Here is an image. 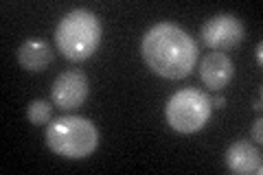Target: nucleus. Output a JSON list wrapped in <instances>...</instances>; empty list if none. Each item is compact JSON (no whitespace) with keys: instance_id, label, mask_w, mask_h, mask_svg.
<instances>
[{"instance_id":"20e7f679","label":"nucleus","mask_w":263,"mask_h":175,"mask_svg":"<svg viewBox=\"0 0 263 175\" xmlns=\"http://www.w3.org/2000/svg\"><path fill=\"white\" fill-rule=\"evenodd\" d=\"M211 96L202 90L184 88L171 94L164 105V119L178 134H195L211 119Z\"/></svg>"},{"instance_id":"423d86ee","label":"nucleus","mask_w":263,"mask_h":175,"mask_svg":"<svg viewBox=\"0 0 263 175\" xmlns=\"http://www.w3.org/2000/svg\"><path fill=\"white\" fill-rule=\"evenodd\" d=\"M51 99L60 110H75L88 99V79L79 70H66L57 74L51 88Z\"/></svg>"},{"instance_id":"f8f14e48","label":"nucleus","mask_w":263,"mask_h":175,"mask_svg":"<svg viewBox=\"0 0 263 175\" xmlns=\"http://www.w3.org/2000/svg\"><path fill=\"white\" fill-rule=\"evenodd\" d=\"M254 57H257V64L261 66L263 64V44H261V42L257 44V53H254Z\"/></svg>"},{"instance_id":"ddd939ff","label":"nucleus","mask_w":263,"mask_h":175,"mask_svg":"<svg viewBox=\"0 0 263 175\" xmlns=\"http://www.w3.org/2000/svg\"><path fill=\"white\" fill-rule=\"evenodd\" d=\"M211 103H213V105H215V107H224V103H226V99H224V96H221V94H219V96H215V99H213V101H211Z\"/></svg>"},{"instance_id":"9d476101","label":"nucleus","mask_w":263,"mask_h":175,"mask_svg":"<svg viewBox=\"0 0 263 175\" xmlns=\"http://www.w3.org/2000/svg\"><path fill=\"white\" fill-rule=\"evenodd\" d=\"M51 112H53L51 103L44 101V99H35V101H31L27 107V119L33 125H44L51 121Z\"/></svg>"},{"instance_id":"39448f33","label":"nucleus","mask_w":263,"mask_h":175,"mask_svg":"<svg viewBox=\"0 0 263 175\" xmlns=\"http://www.w3.org/2000/svg\"><path fill=\"white\" fill-rule=\"evenodd\" d=\"M202 42L206 44L213 51H230L235 48L237 44H241V40L246 35L243 31V24L239 18L230 13H219V15H213L211 20H206L202 24Z\"/></svg>"},{"instance_id":"f257e3e1","label":"nucleus","mask_w":263,"mask_h":175,"mask_svg":"<svg viewBox=\"0 0 263 175\" xmlns=\"http://www.w3.org/2000/svg\"><path fill=\"white\" fill-rule=\"evenodd\" d=\"M141 53L149 70L164 79H184L197 64V44L174 22H160L145 33Z\"/></svg>"},{"instance_id":"9b49d317","label":"nucleus","mask_w":263,"mask_h":175,"mask_svg":"<svg viewBox=\"0 0 263 175\" xmlns=\"http://www.w3.org/2000/svg\"><path fill=\"white\" fill-rule=\"evenodd\" d=\"M252 138L257 140V143H261L263 140V121H254V127H252Z\"/></svg>"},{"instance_id":"7ed1b4c3","label":"nucleus","mask_w":263,"mask_h":175,"mask_svg":"<svg viewBox=\"0 0 263 175\" xmlns=\"http://www.w3.org/2000/svg\"><path fill=\"white\" fill-rule=\"evenodd\" d=\"M44 140L53 153L68 160H81L97 149L99 129L95 123L81 116H60L46 125Z\"/></svg>"},{"instance_id":"f03ea898","label":"nucleus","mask_w":263,"mask_h":175,"mask_svg":"<svg viewBox=\"0 0 263 175\" xmlns=\"http://www.w3.org/2000/svg\"><path fill=\"white\" fill-rule=\"evenodd\" d=\"M101 22L88 9L66 13L55 31V46L68 62H84L99 48Z\"/></svg>"},{"instance_id":"4468645a","label":"nucleus","mask_w":263,"mask_h":175,"mask_svg":"<svg viewBox=\"0 0 263 175\" xmlns=\"http://www.w3.org/2000/svg\"><path fill=\"white\" fill-rule=\"evenodd\" d=\"M252 107H254V110H261V94H259L257 101H254V105H252Z\"/></svg>"},{"instance_id":"1a4fd4ad","label":"nucleus","mask_w":263,"mask_h":175,"mask_svg":"<svg viewBox=\"0 0 263 175\" xmlns=\"http://www.w3.org/2000/svg\"><path fill=\"white\" fill-rule=\"evenodd\" d=\"M18 62L24 70L40 72L53 62V51L44 40H27L18 48Z\"/></svg>"},{"instance_id":"6e6552de","label":"nucleus","mask_w":263,"mask_h":175,"mask_svg":"<svg viewBox=\"0 0 263 175\" xmlns=\"http://www.w3.org/2000/svg\"><path fill=\"white\" fill-rule=\"evenodd\" d=\"M226 166L237 175H250V173L261 175L263 173L261 151L252 143L237 140L226 151Z\"/></svg>"},{"instance_id":"0eeeda50","label":"nucleus","mask_w":263,"mask_h":175,"mask_svg":"<svg viewBox=\"0 0 263 175\" xmlns=\"http://www.w3.org/2000/svg\"><path fill=\"white\" fill-rule=\"evenodd\" d=\"M233 74H235V66H233V62H230V57L226 53L213 51V53L202 57L200 79L206 88H211V90L226 88L230 83V79H233Z\"/></svg>"}]
</instances>
